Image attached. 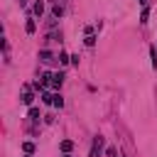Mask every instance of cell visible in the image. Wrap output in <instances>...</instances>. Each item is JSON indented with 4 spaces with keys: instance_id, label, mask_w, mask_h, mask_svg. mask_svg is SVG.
<instances>
[{
    "instance_id": "5b68a950",
    "label": "cell",
    "mask_w": 157,
    "mask_h": 157,
    "mask_svg": "<svg viewBox=\"0 0 157 157\" xmlns=\"http://www.w3.org/2000/svg\"><path fill=\"white\" fill-rule=\"evenodd\" d=\"M61 15H64V7H61L59 2H54V5H52V17H54V20H59Z\"/></svg>"
},
{
    "instance_id": "6da1fadb",
    "label": "cell",
    "mask_w": 157,
    "mask_h": 157,
    "mask_svg": "<svg viewBox=\"0 0 157 157\" xmlns=\"http://www.w3.org/2000/svg\"><path fill=\"white\" fill-rule=\"evenodd\" d=\"M101 152H103V137L96 135L93 142H91V152H88V157H101Z\"/></svg>"
},
{
    "instance_id": "9a60e30c",
    "label": "cell",
    "mask_w": 157,
    "mask_h": 157,
    "mask_svg": "<svg viewBox=\"0 0 157 157\" xmlns=\"http://www.w3.org/2000/svg\"><path fill=\"white\" fill-rule=\"evenodd\" d=\"M32 120H39V108H29V113H27Z\"/></svg>"
},
{
    "instance_id": "277c9868",
    "label": "cell",
    "mask_w": 157,
    "mask_h": 157,
    "mask_svg": "<svg viewBox=\"0 0 157 157\" xmlns=\"http://www.w3.org/2000/svg\"><path fill=\"white\" fill-rule=\"evenodd\" d=\"M22 88H25V93H22V103H25V105H29V103L34 101V96H32V91H29V86H27V83H25Z\"/></svg>"
},
{
    "instance_id": "5bb4252c",
    "label": "cell",
    "mask_w": 157,
    "mask_h": 157,
    "mask_svg": "<svg viewBox=\"0 0 157 157\" xmlns=\"http://www.w3.org/2000/svg\"><path fill=\"white\" fill-rule=\"evenodd\" d=\"M52 105H56V108H61V105H64V98H61L59 93H54V103H52Z\"/></svg>"
},
{
    "instance_id": "8992f818",
    "label": "cell",
    "mask_w": 157,
    "mask_h": 157,
    "mask_svg": "<svg viewBox=\"0 0 157 157\" xmlns=\"http://www.w3.org/2000/svg\"><path fill=\"white\" fill-rule=\"evenodd\" d=\"M52 59H54V54H52L49 49H42V52H39V61H44V64H49Z\"/></svg>"
},
{
    "instance_id": "9c48e42d",
    "label": "cell",
    "mask_w": 157,
    "mask_h": 157,
    "mask_svg": "<svg viewBox=\"0 0 157 157\" xmlns=\"http://www.w3.org/2000/svg\"><path fill=\"white\" fill-rule=\"evenodd\" d=\"M42 103H54V93H49V91H42Z\"/></svg>"
},
{
    "instance_id": "e0dca14e",
    "label": "cell",
    "mask_w": 157,
    "mask_h": 157,
    "mask_svg": "<svg viewBox=\"0 0 157 157\" xmlns=\"http://www.w3.org/2000/svg\"><path fill=\"white\" fill-rule=\"evenodd\" d=\"M49 39H61V32H49Z\"/></svg>"
},
{
    "instance_id": "7c38bea8",
    "label": "cell",
    "mask_w": 157,
    "mask_h": 157,
    "mask_svg": "<svg viewBox=\"0 0 157 157\" xmlns=\"http://www.w3.org/2000/svg\"><path fill=\"white\" fill-rule=\"evenodd\" d=\"M74 150V142L71 140H61V152H71Z\"/></svg>"
},
{
    "instance_id": "52a82bcc",
    "label": "cell",
    "mask_w": 157,
    "mask_h": 157,
    "mask_svg": "<svg viewBox=\"0 0 157 157\" xmlns=\"http://www.w3.org/2000/svg\"><path fill=\"white\" fill-rule=\"evenodd\" d=\"M32 10H34V15H37V17H42V15H44V2H42V0H37Z\"/></svg>"
},
{
    "instance_id": "8fae6325",
    "label": "cell",
    "mask_w": 157,
    "mask_h": 157,
    "mask_svg": "<svg viewBox=\"0 0 157 157\" xmlns=\"http://www.w3.org/2000/svg\"><path fill=\"white\" fill-rule=\"evenodd\" d=\"M56 59H59V64H61V66H64V64H69V61H71V56H69V54H66V52H59V56H56Z\"/></svg>"
},
{
    "instance_id": "ba28073f",
    "label": "cell",
    "mask_w": 157,
    "mask_h": 157,
    "mask_svg": "<svg viewBox=\"0 0 157 157\" xmlns=\"http://www.w3.org/2000/svg\"><path fill=\"white\" fill-rule=\"evenodd\" d=\"M25 29H27V34H34V32H37V22H34V20H27Z\"/></svg>"
},
{
    "instance_id": "2e32d148",
    "label": "cell",
    "mask_w": 157,
    "mask_h": 157,
    "mask_svg": "<svg viewBox=\"0 0 157 157\" xmlns=\"http://www.w3.org/2000/svg\"><path fill=\"white\" fill-rule=\"evenodd\" d=\"M105 155H108V157H118V150H115V147H108Z\"/></svg>"
},
{
    "instance_id": "7a4b0ae2",
    "label": "cell",
    "mask_w": 157,
    "mask_h": 157,
    "mask_svg": "<svg viewBox=\"0 0 157 157\" xmlns=\"http://www.w3.org/2000/svg\"><path fill=\"white\" fill-rule=\"evenodd\" d=\"M83 32H86V39H83V42H86L88 47H93V44H96V34H93V27H86Z\"/></svg>"
},
{
    "instance_id": "4fadbf2b",
    "label": "cell",
    "mask_w": 157,
    "mask_h": 157,
    "mask_svg": "<svg viewBox=\"0 0 157 157\" xmlns=\"http://www.w3.org/2000/svg\"><path fill=\"white\" fill-rule=\"evenodd\" d=\"M22 152L25 155H32L34 152V142H22Z\"/></svg>"
},
{
    "instance_id": "ffe728a7",
    "label": "cell",
    "mask_w": 157,
    "mask_h": 157,
    "mask_svg": "<svg viewBox=\"0 0 157 157\" xmlns=\"http://www.w3.org/2000/svg\"><path fill=\"white\" fill-rule=\"evenodd\" d=\"M20 5H27V0H20Z\"/></svg>"
},
{
    "instance_id": "3957f363",
    "label": "cell",
    "mask_w": 157,
    "mask_h": 157,
    "mask_svg": "<svg viewBox=\"0 0 157 157\" xmlns=\"http://www.w3.org/2000/svg\"><path fill=\"white\" fill-rule=\"evenodd\" d=\"M61 83H64V74L59 71V74L52 76V83H49V86H52V88H61Z\"/></svg>"
},
{
    "instance_id": "30bf717a",
    "label": "cell",
    "mask_w": 157,
    "mask_h": 157,
    "mask_svg": "<svg viewBox=\"0 0 157 157\" xmlns=\"http://www.w3.org/2000/svg\"><path fill=\"white\" fill-rule=\"evenodd\" d=\"M147 17H150V7H147V5H142V12H140V22L145 25V22H147Z\"/></svg>"
},
{
    "instance_id": "ac0fdd59",
    "label": "cell",
    "mask_w": 157,
    "mask_h": 157,
    "mask_svg": "<svg viewBox=\"0 0 157 157\" xmlns=\"http://www.w3.org/2000/svg\"><path fill=\"white\" fill-rule=\"evenodd\" d=\"M137 2H140V5H147V0H137Z\"/></svg>"
},
{
    "instance_id": "d6986e66",
    "label": "cell",
    "mask_w": 157,
    "mask_h": 157,
    "mask_svg": "<svg viewBox=\"0 0 157 157\" xmlns=\"http://www.w3.org/2000/svg\"><path fill=\"white\" fill-rule=\"evenodd\" d=\"M64 157H71V152H64Z\"/></svg>"
}]
</instances>
